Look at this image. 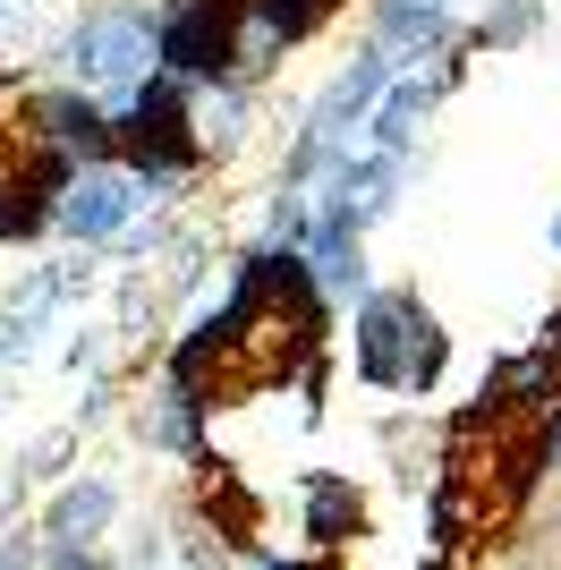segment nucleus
I'll use <instances>...</instances> for the list:
<instances>
[{"label":"nucleus","mask_w":561,"mask_h":570,"mask_svg":"<svg viewBox=\"0 0 561 570\" xmlns=\"http://www.w3.org/2000/svg\"><path fill=\"white\" fill-rule=\"evenodd\" d=\"M451 366V333L417 289H366L350 307V375L383 401H425Z\"/></svg>","instance_id":"1"},{"label":"nucleus","mask_w":561,"mask_h":570,"mask_svg":"<svg viewBox=\"0 0 561 570\" xmlns=\"http://www.w3.org/2000/svg\"><path fill=\"white\" fill-rule=\"evenodd\" d=\"M60 77L86 86L94 102H119L128 86L154 77V9L145 0H86L77 26L60 35Z\"/></svg>","instance_id":"2"},{"label":"nucleus","mask_w":561,"mask_h":570,"mask_svg":"<svg viewBox=\"0 0 561 570\" xmlns=\"http://www.w3.org/2000/svg\"><path fill=\"white\" fill-rule=\"evenodd\" d=\"M341 9H350V0H238V77L264 86V77H273L289 51L315 43Z\"/></svg>","instance_id":"6"},{"label":"nucleus","mask_w":561,"mask_h":570,"mask_svg":"<svg viewBox=\"0 0 561 570\" xmlns=\"http://www.w3.org/2000/svg\"><path fill=\"white\" fill-rule=\"evenodd\" d=\"M119 485L111 476H69V485H51V502H43V546H102L119 528Z\"/></svg>","instance_id":"10"},{"label":"nucleus","mask_w":561,"mask_h":570,"mask_svg":"<svg viewBox=\"0 0 561 570\" xmlns=\"http://www.w3.org/2000/svg\"><path fill=\"white\" fill-rule=\"evenodd\" d=\"M298 537L315 553H341L350 537H366V494H357V476H341V469H306L298 476Z\"/></svg>","instance_id":"9"},{"label":"nucleus","mask_w":561,"mask_h":570,"mask_svg":"<svg viewBox=\"0 0 561 570\" xmlns=\"http://www.w3.org/2000/svg\"><path fill=\"white\" fill-rule=\"evenodd\" d=\"M154 9V69L187 86L238 77V0H145Z\"/></svg>","instance_id":"4"},{"label":"nucleus","mask_w":561,"mask_h":570,"mask_svg":"<svg viewBox=\"0 0 561 570\" xmlns=\"http://www.w3.org/2000/svg\"><path fill=\"white\" fill-rule=\"evenodd\" d=\"M366 43L409 69V60H434V51L460 43V0H366Z\"/></svg>","instance_id":"7"},{"label":"nucleus","mask_w":561,"mask_h":570,"mask_svg":"<svg viewBox=\"0 0 561 570\" xmlns=\"http://www.w3.org/2000/svg\"><path fill=\"white\" fill-rule=\"evenodd\" d=\"M18 95V60H9V43H0V102Z\"/></svg>","instance_id":"16"},{"label":"nucleus","mask_w":561,"mask_h":570,"mask_svg":"<svg viewBox=\"0 0 561 570\" xmlns=\"http://www.w3.org/2000/svg\"><path fill=\"white\" fill-rule=\"evenodd\" d=\"M187 137H196V163H205V170L238 163L247 137H256V86H247V77L196 86V95H187Z\"/></svg>","instance_id":"8"},{"label":"nucleus","mask_w":561,"mask_h":570,"mask_svg":"<svg viewBox=\"0 0 561 570\" xmlns=\"http://www.w3.org/2000/svg\"><path fill=\"white\" fill-rule=\"evenodd\" d=\"M537 350H544V357H553V366H561V307L544 315V341H537Z\"/></svg>","instance_id":"15"},{"label":"nucleus","mask_w":561,"mask_h":570,"mask_svg":"<svg viewBox=\"0 0 561 570\" xmlns=\"http://www.w3.org/2000/svg\"><path fill=\"white\" fill-rule=\"evenodd\" d=\"M544 238H553V256H561V205H553V222H544Z\"/></svg>","instance_id":"17"},{"label":"nucleus","mask_w":561,"mask_h":570,"mask_svg":"<svg viewBox=\"0 0 561 570\" xmlns=\"http://www.w3.org/2000/svg\"><path fill=\"white\" fill-rule=\"evenodd\" d=\"M9 137L60 163H111V102H94L86 86L51 77V86H18L9 95Z\"/></svg>","instance_id":"3"},{"label":"nucleus","mask_w":561,"mask_h":570,"mask_svg":"<svg viewBox=\"0 0 561 570\" xmlns=\"http://www.w3.org/2000/svg\"><path fill=\"white\" fill-rule=\"evenodd\" d=\"M137 426H145V443H154V452H170V460H205L213 401H205V392H187V383H163V392H154V409H145Z\"/></svg>","instance_id":"11"},{"label":"nucleus","mask_w":561,"mask_h":570,"mask_svg":"<svg viewBox=\"0 0 561 570\" xmlns=\"http://www.w3.org/2000/svg\"><path fill=\"white\" fill-rule=\"evenodd\" d=\"M247 570H324V562H280V553H264V546H247Z\"/></svg>","instance_id":"14"},{"label":"nucleus","mask_w":561,"mask_h":570,"mask_svg":"<svg viewBox=\"0 0 561 570\" xmlns=\"http://www.w3.org/2000/svg\"><path fill=\"white\" fill-rule=\"evenodd\" d=\"M43 562V546H35V537H18V528H9V537H0V570H35Z\"/></svg>","instance_id":"13"},{"label":"nucleus","mask_w":561,"mask_h":570,"mask_svg":"<svg viewBox=\"0 0 561 570\" xmlns=\"http://www.w3.org/2000/svg\"><path fill=\"white\" fill-rule=\"evenodd\" d=\"M145 214L154 205H145V188L119 163H77L51 188V238H69V247H119Z\"/></svg>","instance_id":"5"},{"label":"nucleus","mask_w":561,"mask_h":570,"mask_svg":"<svg viewBox=\"0 0 561 570\" xmlns=\"http://www.w3.org/2000/svg\"><path fill=\"white\" fill-rule=\"evenodd\" d=\"M35 570H119V562H111V546H43Z\"/></svg>","instance_id":"12"}]
</instances>
